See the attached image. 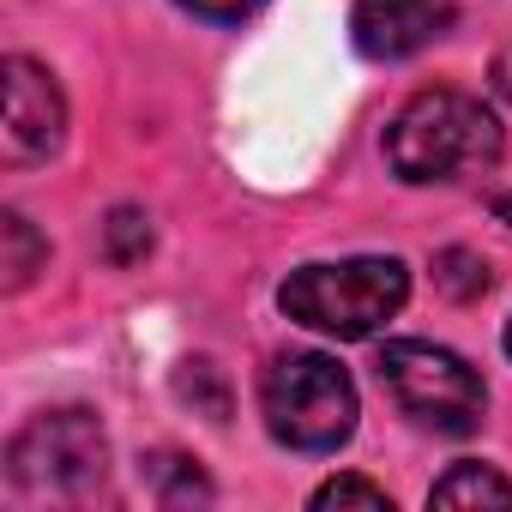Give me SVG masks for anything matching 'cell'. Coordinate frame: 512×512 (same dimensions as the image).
Returning a JSON list of instances; mask_svg holds the SVG:
<instances>
[{"instance_id": "cell-16", "label": "cell", "mask_w": 512, "mask_h": 512, "mask_svg": "<svg viewBox=\"0 0 512 512\" xmlns=\"http://www.w3.org/2000/svg\"><path fill=\"white\" fill-rule=\"evenodd\" d=\"M494 91H500V97L512 103V43H506V49L494 55Z\"/></svg>"}, {"instance_id": "cell-4", "label": "cell", "mask_w": 512, "mask_h": 512, "mask_svg": "<svg viewBox=\"0 0 512 512\" xmlns=\"http://www.w3.org/2000/svg\"><path fill=\"white\" fill-rule=\"evenodd\" d=\"M7 482L25 500H91L109 482V434L91 410H43L7 446Z\"/></svg>"}, {"instance_id": "cell-8", "label": "cell", "mask_w": 512, "mask_h": 512, "mask_svg": "<svg viewBox=\"0 0 512 512\" xmlns=\"http://www.w3.org/2000/svg\"><path fill=\"white\" fill-rule=\"evenodd\" d=\"M43 266H49V241L31 229V217L25 211H0V290L19 296Z\"/></svg>"}, {"instance_id": "cell-3", "label": "cell", "mask_w": 512, "mask_h": 512, "mask_svg": "<svg viewBox=\"0 0 512 512\" xmlns=\"http://www.w3.org/2000/svg\"><path fill=\"white\" fill-rule=\"evenodd\" d=\"M260 410H266V428L278 446L338 452L356 434L362 398H356V380L332 356L290 350V356H272V368L260 374Z\"/></svg>"}, {"instance_id": "cell-7", "label": "cell", "mask_w": 512, "mask_h": 512, "mask_svg": "<svg viewBox=\"0 0 512 512\" xmlns=\"http://www.w3.org/2000/svg\"><path fill=\"white\" fill-rule=\"evenodd\" d=\"M458 19V0H356L350 37L368 61H410L440 43Z\"/></svg>"}, {"instance_id": "cell-17", "label": "cell", "mask_w": 512, "mask_h": 512, "mask_svg": "<svg viewBox=\"0 0 512 512\" xmlns=\"http://www.w3.org/2000/svg\"><path fill=\"white\" fill-rule=\"evenodd\" d=\"M500 344H506V356H512V320H506V332H500Z\"/></svg>"}, {"instance_id": "cell-10", "label": "cell", "mask_w": 512, "mask_h": 512, "mask_svg": "<svg viewBox=\"0 0 512 512\" xmlns=\"http://www.w3.org/2000/svg\"><path fill=\"white\" fill-rule=\"evenodd\" d=\"M145 253H151V217L133 211V205L109 211V223H103V260L109 266H139Z\"/></svg>"}, {"instance_id": "cell-6", "label": "cell", "mask_w": 512, "mask_h": 512, "mask_svg": "<svg viewBox=\"0 0 512 512\" xmlns=\"http://www.w3.org/2000/svg\"><path fill=\"white\" fill-rule=\"evenodd\" d=\"M0 79H7V103H0V157H7V169L55 157L67 139V97L55 73L37 67L31 55H7Z\"/></svg>"}, {"instance_id": "cell-14", "label": "cell", "mask_w": 512, "mask_h": 512, "mask_svg": "<svg viewBox=\"0 0 512 512\" xmlns=\"http://www.w3.org/2000/svg\"><path fill=\"white\" fill-rule=\"evenodd\" d=\"M314 506L326 512V506H368V512H392V494L380 488V482H368V476H332V482H320L314 488Z\"/></svg>"}, {"instance_id": "cell-13", "label": "cell", "mask_w": 512, "mask_h": 512, "mask_svg": "<svg viewBox=\"0 0 512 512\" xmlns=\"http://www.w3.org/2000/svg\"><path fill=\"white\" fill-rule=\"evenodd\" d=\"M175 392H181L187 404H199L211 422H223V416H229V386H223V374H217L211 362H181Z\"/></svg>"}, {"instance_id": "cell-15", "label": "cell", "mask_w": 512, "mask_h": 512, "mask_svg": "<svg viewBox=\"0 0 512 512\" xmlns=\"http://www.w3.org/2000/svg\"><path fill=\"white\" fill-rule=\"evenodd\" d=\"M181 13H193V19H205V25H241V19H253L266 7V0H175Z\"/></svg>"}, {"instance_id": "cell-12", "label": "cell", "mask_w": 512, "mask_h": 512, "mask_svg": "<svg viewBox=\"0 0 512 512\" xmlns=\"http://www.w3.org/2000/svg\"><path fill=\"white\" fill-rule=\"evenodd\" d=\"M434 278H440V290L458 296V302H476V296L488 290V266L476 260L470 247H446L440 260H434Z\"/></svg>"}, {"instance_id": "cell-2", "label": "cell", "mask_w": 512, "mask_h": 512, "mask_svg": "<svg viewBox=\"0 0 512 512\" xmlns=\"http://www.w3.org/2000/svg\"><path fill=\"white\" fill-rule=\"evenodd\" d=\"M410 302V266L392 260V253H356V260H320V266H302L284 278L278 290V308L308 326V332H326L338 344H356V338H374L386 332Z\"/></svg>"}, {"instance_id": "cell-9", "label": "cell", "mask_w": 512, "mask_h": 512, "mask_svg": "<svg viewBox=\"0 0 512 512\" xmlns=\"http://www.w3.org/2000/svg\"><path fill=\"white\" fill-rule=\"evenodd\" d=\"M512 506V476H500L494 464H476V458H464V464H452L434 488H428V506Z\"/></svg>"}, {"instance_id": "cell-1", "label": "cell", "mask_w": 512, "mask_h": 512, "mask_svg": "<svg viewBox=\"0 0 512 512\" xmlns=\"http://www.w3.org/2000/svg\"><path fill=\"white\" fill-rule=\"evenodd\" d=\"M500 151H506V133L494 109L470 91H416L386 127V163L410 187L482 175L500 163Z\"/></svg>"}, {"instance_id": "cell-11", "label": "cell", "mask_w": 512, "mask_h": 512, "mask_svg": "<svg viewBox=\"0 0 512 512\" xmlns=\"http://www.w3.org/2000/svg\"><path fill=\"white\" fill-rule=\"evenodd\" d=\"M151 476H157V500H163V506L211 500V482L193 470V458H175V452H163V458H151Z\"/></svg>"}, {"instance_id": "cell-18", "label": "cell", "mask_w": 512, "mask_h": 512, "mask_svg": "<svg viewBox=\"0 0 512 512\" xmlns=\"http://www.w3.org/2000/svg\"><path fill=\"white\" fill-rule=\"evenodd\" d=\"M500 217H512V199H500Z\"/></svg>"}, {"instance_id": "cell-5", "label": "cell", "mask_w": 512, "mask_h": 512, "mask_svg": "<svg viewBox=\"0 0 512 512\" xmlns=\"http://www.w3.org/2000/svg\"><path fill=\"white\" fill-rule=\"evenodd\" d=\"M380 380L398 398L404 416H416L434 434H476L482 410H488V386L482 374L446 350V344H422V338H392L380 350Z\"/></svg>"}]
</instances>
